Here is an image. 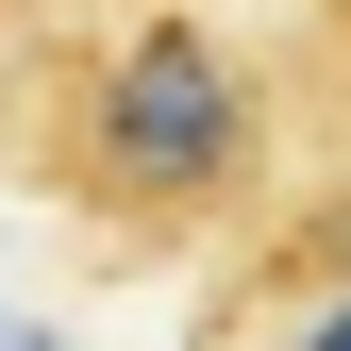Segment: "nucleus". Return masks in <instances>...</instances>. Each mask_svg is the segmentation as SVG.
<instances>
[{"label":"nucleus","mask_w":351,"mask_h":351,"mask_svg":"<svg viewBox=\"0 0 351 351\" xmlns=\"http://www.w3.org/2000/svg\"><path fill=\"white\" fill-rule=\"evenodd\" d=\"M17 151H34V184H51L84 234L184 251V234H217V217L268 184V84L201 17H117V34H67L51 51Z\"/></svg>","instance_id":"1"},{"label":"nucleus","mask_w":351,"mask_h":351,"mask_svg":"<svg viewBox=\"0 0 351 351\" xmlns=\"http://www.w3.org/2000/svg\"><path fill=\"white\" fill-rule=\"evenodd\" d=\"M285 351H351V285H318V301H301V318H285Z\"/></svg>","instance_id":"2"},{"label":"nucleus","mask_w":351,"mask_h":351,"mask_svg":"<svg viewBox=\"0 0 351 351\" xmlns=\"http://www.w3.org/2000/svg\"><path fill=\"white\" fill-rule=\"evenodd\" d=\"M318 17H335V34H351V0H318Z\"/></svg>","instance_id":"3"}]
</instances>
